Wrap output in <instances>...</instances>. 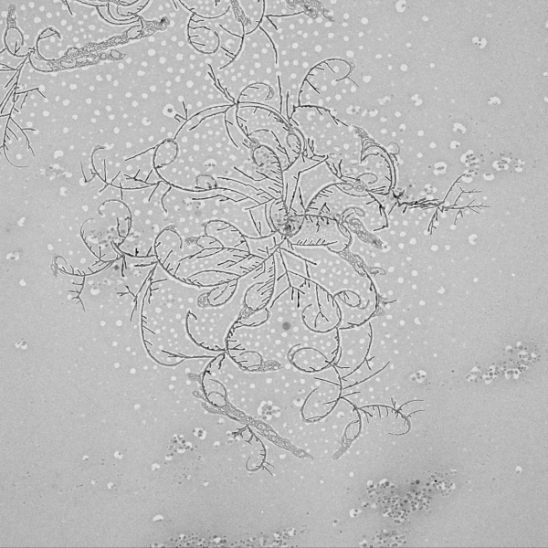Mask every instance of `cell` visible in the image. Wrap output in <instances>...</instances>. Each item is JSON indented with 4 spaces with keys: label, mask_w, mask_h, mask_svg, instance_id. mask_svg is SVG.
I'll list each match as a JSON object with an SVG mask.
<instances>
[{
    "label": "cell",
    "mask_w": 548,
    "mask_h": 548,
    "mask_svg": "<svg viewBox=\"0 0 548 548\" xmlns=\"http://www.w3.org/2000/svg\"><path fill=\"white\" fill-rule=\"evenodd\" d=\"M339 224L325 216L304 215L298 232L286 239L293 245L325 246L334 252H342L347 246L348 238Z\"/></svg>",
    "instance_id": "obj_1"
}]
</instances>
